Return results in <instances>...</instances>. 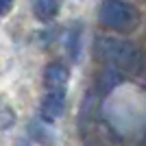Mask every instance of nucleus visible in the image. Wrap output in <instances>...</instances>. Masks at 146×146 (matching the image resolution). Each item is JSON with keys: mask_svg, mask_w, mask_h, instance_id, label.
<instances>
[{"mask_svg": "<svg viewBox=\"0 0 146 146\" xmlns=\"http://www.w3.org/2000/svg\"><path fill=\"white\" fill-rule=\"evenodd\" d=\"M96 57L107 61L118 70H137L142 55L131 42L122 37H98L96 39Z\"/></svg>", "mask_w": 146, "mask_h": 146, "instance_id": "obj_1", "label": "nucleus"}, {"mask_svg": "<svg viewBox=\"0 0 146 146\" xmlns=\"http://www.w3.org/2000/svg\"><path fill=\"white\" fill-rule=\"evenodd\" d=\"M98 20L105 29L113 31V33H129L137 26L140 13L133 5H129L124 0H103Z\"/></svg>", "mask_w": 146, "mask_h": 146, "instance_id": "obj_2", "label": "nucleus"}, {"mask_svg": "<svg viewBox=\"0 0 146 146\" xmlns=\"http://www.w3.org/2000/svg\"><path fill=\"white\" fill-rule=\"evenodd\" d=\"M68 81H70V72L68 68L59 61L55 63H48L46 70H44V87L46 92H66Z\"/></svg>", "mask_w": 146, "mask_h": 146, "instance_id": "obj_3", "label": "nucleus"}, {"mask_svg": "<svg viewBox=\"0 0 146 146\" xmlns=\"http://www.w3.org/2000/svg\"><path fill=\"white\" fill-rule=\"evenodd\" d=\"M66 111V92H46L42 98V116L46 120H57Z\"/></svg>", "mask_w": 146, "mask_h": 146, "instance_id": "obj_4", "label": "nucleus"}, {"mask_svg": "<svg viewBox=\"0 0 146 146\" xmlns=\"http://www.w3.org/2000/svg\"><path fill=\"white\" fill-rule=\"evenodd\" d=\"M33 13L39 22H50L59 13V0H35L33 2Z\"/></svg>", "mask_w": 146, "mask_h": 146, "instance_id": "obj_5", "label": "nucleus"}, {"mask_svg": "<svg viewBox=\"0 0 146 146\" xmlns=\"http://www.w3.org/2000/svg\"><path fill=\"white\" fill-rule=\"evenodd\" d=\"M98 83H100V90L103 92H111L113 87H118L122 83V70H118V68H107L103 74H100V79H98Z\"/></svg>", "mask_w": 146, "mask_h": 146, "instance_id": "obj_6", "label": "nucleus"}, {"mask_svg": "<svg viewBox=\"0 0 146 146\" xmlns=\"http://www.w3.org/2000/svg\"><path fill=\"white\" fill-rule=\"evenodd\" d=\"M79 42H81V26H74L68 37V50H70L72 59H79Z\"/></svg>", "mask_w": 146, "mask_h": 146, "instance_id": "obj_7", "label": "nucleus"}, {"mask_svg": "<svg viewBox=\"0 0 146 146\" xmlns=\"http://www.w3.org/2000/svg\"><path fill=\"white\" fill-rule=\"evenodd\" d=\"M13 7V0H0V15H7Z\"/></svg>", "mask_w": 146, "mask_h": 146, "instance_id": "obj_8", "label": "nucleus"}]
</instances>
